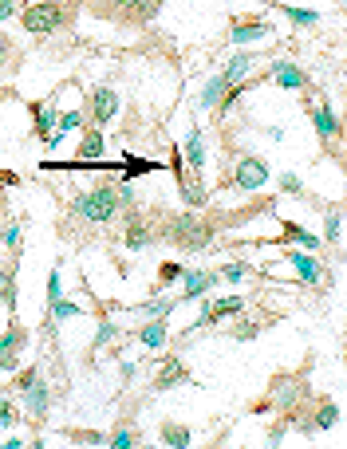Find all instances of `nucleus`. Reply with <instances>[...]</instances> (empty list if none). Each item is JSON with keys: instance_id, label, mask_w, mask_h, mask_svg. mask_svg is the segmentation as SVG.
Segmentation results:
<instances>
[{"instance_id": "nucleus-40", "label": "nucleus", "mask_w": 347, "mask_h": 449, "mask_svg": "<svg viewBox=\"0 0 347 449\" xmlns=\"http://www.w3.org/2000/svg\"><path fill=\"white\" fill-rule=\"evenodd\" d=\"M280 190H284V193H292V197H300V193H304V186H300V178H296V174H280Z\"/></svg>"}, {"instance_id": "nucleus-19", "label": "nucleus", "mask_w": 347, "mask_h": 449, "mask_svg": "<svg viewBox=\"0 0 347 449\" xmlns=\"http://www.w3.org/2000/svg\"><path fill=\"white\" fill-rule=\"evenodd\" d=\"M174 308H178V299L158 292V296H150L146 304H139V308H130V311H134V315H146V320H166Z\"/></svg>"}, {"instance_id": "nucleus-11", "label": "nucleus", "mask_w": 347, "mask_h": 449, "mask_svg": "<svg viewBox=\"0 0 347 449\" xmlns=\"http://www.w3.org/2000/svg\"><path fill=\"white\" fill-rule=\"evenodd\" d=\"M182 162H186V170H194V178H201V170H206V134H201V126H194L186 134V142H182Z\"/></svg>"}, {"instance_id": "nucleus-22", "label": "nucleus", "mask_w": 347, "mask_h": 449, "mask_svg": "<svg viewBox=\"0 0 347 449\" xmlns=\"http://www.w3.org/2000/svg\"><path fill=\"white\" fill-rule=\"evenodd\" d=\"M178 190H182V201H186L189 209H206L209 190H206V181H201V178H182Z\"/></svg>"}, {"instance_id": "nucleus-21", "label": "nucleus", "mask_w": 347, "mask_h": 449, "mask_svg": "<svg viewBox=\"0 0 347 449\" xmlns=\"http://www.w3.org/2000/svg\"><path fill=\"white\" fill-rule=\"evenodd\" d=\"M134 339L150 351H162L166 347V320H146L139 331H134Z\"/></svg>"}, {"instance_id": "nucleus-39", "label": "nucleus", "mask_w": 347, "mask_h": 449, "mask_svg": "<svg viewBox=\"0 0 347 449\" xmlns=\"http://www.w3.org/2000/svg\"><path fill=\"white\" fill-rule=\"evenodd\" d=\"M217 276H221V280H229V284H237V280H245V276H248V264H225Z\"/></svg>"}, {"instance_id": "nucleus-30", "label": "nucleus", "mask_w": 347, "mask_h": 449, "mask_svg": "<svg viewBox=\"0 0 347 449\" xmlns=\"http://www.w3.org/2000/svg\"><path fill=\"white\" fill-rule=\"evenodd\" d=\"M20 237H24V221H8V225H4V233H0V249L20 252Z\"/></svg>"}, {"instance_id": "nucleus-9", "label": "nucleus", "mask_w": 347, "mask_h": 449, "mask_svg": "<svg viewBox=\"0 0 347 449\" xmlns=\"http://www.w3.org/2000/svg\"><path fill=\"white\" fill-rule=\"evenodd\" d=\"M268 79L277 83V87H284V91H304L308 87V75L300 71V63H292V60L268 63Z\"/></svg>"}, {"instance_id": "nucleus-5", "label": "nucleus", "mask_w": 347, "mask_h": 449, "mask_svg": "<svg viewBox=\"0 0 347 449\" xmlns=\"http://www.w3.org/2000/svg\"><path fill=\"white\" fill-rule=\"evenodd\" d=\"M119 95H115V91L111 87H95L87 95V119H91V126H107L111 119H115V115H119Z\"/></svg>"}, {"instance_id": "nucleus-28", "label": "nucleus", "mask_w": 347, "mask_h": 449, "mask_svg": "<svg viewBox=\"0 0 347 449\" xmlns=\"http://www.w3.org/2000/svg\"><path fill=\"white\" fill-rule=\"evenodd\" d=\"M221 95H225V79H221V75H213V79L206 83V91H201L198 107H201V110H213V107L221 103Z\"/></svg>"}, {"instance_id": "nucleus-38", "label": "nucleus", "mask_w": 347, "mask_h": 449, "mask_svg": "<svg viewBox=\"0 0 347 449\" xmlns=\"http://www.w3.org/2000/svg\"><path fill=\"white\" fill-rule=\"evenodd\" d=\"M12 422H16V406H12V402L4 398V394H0V434H4V429H8Z\"/></svg>"}, {"instance_id": "nucleus-6", "label": "nucleus", "mask_w": 347, "mask_h": 449, "mask_svg": "<svg viewBox=\"0 0 347 449\" xmlns=\"http://www.w3.org/2000/svg\"><path fill=\"white\" fill-rule=\"evenodd\" d=\"M28 339H32V335L12 320L8 331L0 335V370H16V367H20V351L28 347Z\"/></svg>"}, {"instance_id": "nucleus-23", "label": "nucleus", "mask_w": 347, "mask_h": 449, "mask_svg": "<svg viewBox=\"0 0 347 449\" xmlns=\"http://www.w3.org/2000/svg\"><path fill=\"white\" fill-rule=\"evenodd\" d=\"M0 299H4V308L16 315V260L0 268Z\"/></svg>"}, {"instance_id": "nucleus-12", "label": "nucleus", "mask_w": 347, "mask_h": 449, "mask_svg": "<svg viewBox=\"0 0 347 449\" xmlns=\"http://www.w3.org/2000/svg\"><path fill=\"white\" fill-rule=\"evenodd\" d=\"M48 406H51V390H48V382H44V375H40V379L24 390V410H28L32 422H44L48 418Z\"/></svg>"}, {"instance_id": "nucleus-35", "label": "nucleus", "mask_w": 347, "mask_h": 449, "mask_svg": "<svg viewBox=\"0 0 347 449\" xmlns=\"http://www.w3.org/2000/svg\"><path fill=\"white\" fill-rule=\"evenodd\" d=\"M162 12V0H139L134 4V20H154Z\"/></svg>"}, {"instance_id": "nucleus-26", "label": "nucleus", "mask_w": 347, "mask_h": 449, "mask_svg": "<svg viewBox=\"0 0 347 449\" xmlns=\"http://www.w3.org/2000/svg\"><path fill=\"white\" fill-rule=\"evenodd\" d=\"M284 240H296L300 249H308V252H316L324 240L316 237V233H308V229H300V225H292V221H284Z\"/></svg>"}, {"instance_id": "nucleus-17", "label": "nucleus", "mask_w": 347, "mask_h": 449, "mask_svg": "<svg viewBox=\"0 0 347 449\" xmlns=\"http://www.w3.org/2000/svg\"><path fill=\"white\" fill-rule=\"evenodd\" d=\"M32 119H36V126H32V134L36 138H48L51 130H56V119H60V107H56V95H51L44 107H36L32 103Z\"/></svg>"}, {"instance_id": "nucleus-29", "label": "nucleus", "mask_w": 347, "mask_h": 449, "mask_svg": "<svg viewBox=\"0 0 347 449\" xmlns=\"http://www.w3.org/2000/svg\"><path fill=\"white\" fill-rule=\"evenodd\" d=\"M154 170H162V162H146V158H134V154H127V158H122V174H127V178L154 174Z\"/></svg>"}, {"instance_id": "nucleus-8", "label": "nucleus", "mask_w": 347, "mask_h": 449, "mask_svg": "<svg viewBox=\"0 0 347 449\" xmlns=\"http://www.w3.org/2000/svg\"><path fill=\"white\" fill-rule=\"evenodd\" d=\"M284 256H288V264L296 268L300 284H308V288H320V284H324V264H320V260L312 256V252H296V249H288Z\"/></svg>"}, {"instance_id": "nucleus-43", "label": "nucleus", "mask_w": 347, "mask_h": 449, "mask_svg": "<svg viewBox=\"0 0 347 449\" xmlns=\"http://www.w3.org/2000/svg\"><path fill=\"white\" fill-rule=\"evenodd\" d=\"M36 379H40V370H36V367L20 370V379H16V390H28V386H32V382H36Z\"/></svg>"}, {"instance_id": "nucleus-31", "label": "nucleus", "mask_w": 347, "mask_h": 449, "mask_svg": "<svg viewBox=\"0 0 347 449\" xmlns=\"http://www.w3.org/2000/svg\"><path fill=\"white\" fill-rule=\"evenodd\" d=\"M115 339H119V323L103 315V320H99V331H95V343H91V347H95V351H103L107 343H115Z\"/></svg>"}, {"instance_id": "nucleus-45", "label": "nucleus", "mask_w": 347, "mask_h": 449, "mask_svg": "<svg viewBox=\"0 0 347 449\" xmlns=\"http://www.w3.org/2000/svg\"><path fill=\"white\" fill-rule=\"evenodd\" d=\"M24 445H28L24 438H4V449H24Z\"/></svg>"}, {"instance_id": "nucleus-34", "label": "nucleus", "mask_w": 347, "mask_h": 449, "mask_svg": "<svg viewBox=\"0 0 347 449\" xmlns=\"http://www.w3.org/2000/svg\"><path fill=\"white\" fill-rule=\"evenodd\" d=\"M134 4H139V0H103V4H95V8L111 12V16H134Z\"/></svg>"}, {"instance_id": "nucleus-32", "label": "nucleus", "mask_w": 347, "mask_h": 449, "mask_svg": "<svg viewBox=\"0 0 347 449\" xmlns=\"http://www.w3.org/2000/svg\"><path fill=\"white\" fill-rule=\"evenodd\" d=\"M107 445L111 449H130V445H139V429L134 426H119L115 434L107 438Z\"/></svg>"}, {"instance_id": "nucleus-42", "label": "nucleus", "mask_w": 347, "mask_h": 449, "mask_svg": "<svg viewBox=\"0 0 347 449\" xmlns=\"http://www.w3.org/2000/svg\"><path fill=\"white\" fill-rule=\"evenodd\" d=\"M119 375H122V382H134V379H139V363L122 359V363H119Z\"/></svg>"}, {"instance_id": "nucleus-20", "label": "nucleus", "mask_w": 347, "mask_h": 449, "mask_svg": "<svg viewBox=\"0 0 347 449\" xmlns=\"http://www.w3.org/2000/svg\"><path fill=\"white\" fill-rule=\"evenodd\" d=\"M312 126H316L320 138H336L339 134V119H336V110L327 107V103H320V107H312Z\"/></svg>"}, {"instance_id": "nucleus-16", "label": "nucleus", "mask_w": 347, "mask_h": 449, "mask_svg": "<svg viewBox=\"0 0 347 449\" xmlns=\"http://www.w3.org/2000/svg\"><path fill=\"white\" fill-rule=\"evenodd\" d=\"M257 71V56L253 51H237L233 60L225 63V71H221V79H225V87H233V83H241V79H248Z\"/></svg>"}, {"instance_id": "nucleus-33", "label": "nucleus", "mask_w": 347, "mask_h": 449, "mask_svg": "<svg viewBox=\"0 0 347 449\" xmlns=\"http://www.w3.org/2000/svg\"><path fill=\"white\" fill-rule=\"evenodd\" d=\"M336 418H339V406H336V402H327L324 414H316V418L308 422L304 429H332V426H336Z\"/></svg>"}, {"instance_id": "nucleus-44", "label": "nucleus", "mask_w": 347, "mask_h": 449, "mask_svg": "<svg viewBox=\"0 0 347 449\" xmlns=\"http://www.w3.org/2000/svg\"><path fill=\"white\" fill-rule=\"evenodd\" d=\"M8 63H12V44L4 40V36H0V71L8 67Z\"/></svg>"}, {"instance_id": "nucleus-36", "label": "nucleus", "mask_w": 347, "mask_h": 449, "mask_svg": "<svg viewBox=\"0 0 347 449\" xmlns=\"http://www.w3.org/2000/svg\"><path fill=\"white\" fill-rule=\"evenodd\" d=\"M339 233H343V217H339V209H332V217H327V229H324V240H327V245H336Z\"/></svg>"}, {"instance_id": "nucleus-27", "label": "nucleus", "mask_w": 347, "mask_h": 449, "mask_svg": "<svg viewBox=\"0 0 347 449\" xmlns=\"http://www.w3.org/2000/svg\"><path fill=\"white\" fill-rule=\"evenodd\" d=\"M162 441H166L170 449H186V445H194V434H189L186 426H174V422H166V426H162Z\"/></svg>"}, {"instance_id": "nucleus-46", "label": "nucleus", "mask_w": 347, "mask_h": 449, "mask_svg": "<svg viewBox=\"0 0 347 449\" xmlns=\"http://www.w3.org/2000/svg\"><path fill=\"white\" fill-rule=\"evenodd\" d=\"M280 438H284V426H277L272 434H268V445H280Z\"/></svg>"}, {"instance_id": "nucleus-1", "label": "nucleus", "mask_w": 347, "mask_h": 449, "mask_svg": "<svg viewBox=\"0 0 347 449\" xmlns=\"http://www.w3.org/2000/svg\"><path fill=\"white\" fill-rule=\"evenodd\" d=\"M71 213L87 225H107L119 213V197H115V186H95V190H83L80 197L71 201Z\"/></svg>"}, {"instance_id": "nucleus-4", "label": "nucleus", "mask_w": 347, "mask_h": 449, "mask_svg": "<svg viewBox=\"0 0 347 449\" xmlns=\"http://www.w3.org/2000/svg\"><path fill=\"white\" fill-rule=\"evenodd\" d=\"M233 186L245 193H257L268 186V162L257 158V154H241L237 166H233Z\"/></svg>"}, {"instance_id": "nucleus-14", "label": "nucleus", "mask_w": 347, "mask_h": 449, "mask_svg": "<svg viewBox=\"0 0 347 449\" xmlns=\"http://www.w3.org/2000/svg\"><path fill=\"white\" fill-rule=\"evenodd\" d=\"M296 402H300V379L277 375V379H272V406L277 410H296Z\"/></svg>"}, {"instance_id": "nucleus-25", "label": "nucleus", "mask_w": 347, "mask_h": 449, "mask_svg": "<svg viewBox=\"0 0 347 449\" xmlns=\"http://www.w3.org/2000/svg\"><path fill=\"white\" fill-rule=\"evenodd\" d=\"M277 8L284 12L296 28H316V24H320V12L316 8H296V4H280V0H277Z\"/></svg>"}, {"instance_id": "nucleus-41", "label": "nucleus", "mask_w": 347, "mask_h": 449, "mask_svg": "<svg viewBox=\"0 0 347 449\" xmlns=\"http://www.w3.org/2000/svg\"><path fill=\"white\" fill-rule=\"evenodd\" d=\"M20 8H24L20 0H0V24H4V20H12V16H16Z\"/></svg>"}, {"instance_id": "nucleus-24", "label": "nucleus", "mask_w": 347, "mask_h": 449, "mask_svg": "<svg viewBox=\"0 0 347 449\" xmlns=\"http://www.w3.org/2000/svg\"><path fill=\"white\" fill-rule=\"evenodd\" d=\"M48 311H51V323H68V320H75V315H87V311H83V304H75V299H68V296L51 299Z\"/></svg>"}, {"instance_id": "nucleus-18", "label": "nucleus", "mask_w": 347, "mask_h": 449, "mask_svg": "<svg viewBox=\"0 0 347 449\" xmlns=\"http://www.w3.org/2000/svg\"><path fill=\"white\" fill-rule=\"evenodd\" d=\"M154 245V233H150V225L139 217V213H130V225H127V249L130 252H142Z\"/></svg>"}, {"instance_id": "nucleus-37", "label": "nucleus", "mask_w": 347, "mask_h": 449, "mask_svg": "<svg viewBox=\"0 0 347 449\" xmlns=\"http://www.w3.org/2000/svg\"><path fill=\"white\" fill-rule=\"evenodd\" d=\"M60 296H63V276H60V264H56V268L48 272V304Z\"/></svg>"}, {"instance_id": "nucleus-15", "label": "nucleus", "mask_w": 347, "mask_h": 449, "mask_svg": "<svg viewBox=\"0 0 347 449\" xmlns=\"http://www.w3.org/2000/svg\"><path fill=\"white\" fill-rule=\"evenodd\" d=\"M182 382H189V370H186V363L178 359V355H170L166 363H162V370H158V379H154V390H174V386H182Z\"/></svg>"}, {"instance_id": "nucleus-10", "label": "nucleus", "mask_w": 347, "mask_h": 449, "mask_svg": "<svg viewBox=\"0 0 347 449\" xmlns=\"http://www.w3.org/2000/svg\"><path fill=\"white\" fill-rule=\"evenodd\" d=\"M217 272H201V268H182V299H201L213 292L217 284Z\"/></svg>"}, {"instance_id": "nucleus-7", "label": "nucleus", "mask_w": 347, "mask_h": 449, "mask_svg": "<svg viewBox=\"0 0 347 449\" xmlns=\"http://www.w3.org/2000/svg\"><path fill=\"white\" fill-rule=\"evenodd\" d=\"M268 36H272V20H265V16H241V20H233V32H229V40L237 44V48L260 44Z\"/></svg>"}, {"instance_id": "nucleus-3", "label": "nucleus", "mask_w": 347, "mask_h": 449, "mask_svg": "<svg viewBox=\"0 0 347 449\" xmlns=\"http://www.w3.org/2000/svg\"><path fill=\"white\" fill-rule=\"evenodd\" d=\"M20 20H24V32H32V36H51V32L63 28L68 8L60 0H36V4L20 8Z\"/></svg>"}, {"instance_id": "nucleus-13", "label": "nucleus", "mask_w": 347, "mask_h": 449, "mask_svg": "<svg viewBox=\"0 0 347 449\" xmlns=\"http://www.w3.org/2000/svg\"><path fill=\"white\" fill-rule=\"evenodd\" d=\"M103 154H107V134H103V126H83V142H80V150H75V162H103Z\"/></svg>"}, {"instance_id": "nucleus-2", "label": "nucleus", "mask_w": 347, "mask_h": 449, "mask_svg": "<svg viewBox=\"0 0 347 449\" xmlns=\"http://www.w3.org/2000/svg\"><path fill=\"white\" fill-rule=\"evenodd\" d=\"M166 237H170V240H178L186 252H201V249L209 245V237H213V225H209L206 217H198V209H189V213H178V217H170Z\"/></svg>"}]
</instances>
